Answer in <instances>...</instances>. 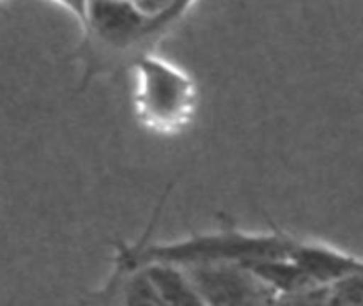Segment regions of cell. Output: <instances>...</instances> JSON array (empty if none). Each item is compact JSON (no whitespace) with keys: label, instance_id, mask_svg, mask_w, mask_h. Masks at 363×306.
Here are the masks:
<instances>
[{"label":"cell","instance_id":"obj_1","mask_svg":"<svg viewBox=\"0 0 363 306\" xmlns=\"http://www.w3.org/2000/svg\"><path fill=\"white\" fill-rule=\"evenodd\" d=\"M131 71L138 123L165 137L186 130L199 105V89L191 74L152 50L135 55Z\"/></svg>","mask_w":363,"mask_h":306},{"label":"cell","instance_id":"obj_2","mask_svg":"<svg viewBox=\"0 0 363 306\" xmlns=\"http://www.w3.org/2000/svg\"><path fill=\"white\" fill-rule=\"evenodd\" d=\"M202 305H269L275 294L243 264L215 262L183 268Z\"/></svg>","mask_w":363,"mask_h":306},{"label":"cell","instance_id":"obj_3","mask_svg":"<svg viewBox=\"0 0 363 306\" xmlns=\"http://www.w3.org/2000/svg\"><path fill=\"white\" fill-rule=\"evenodd\" d=\"M151 18L131 0H89L84 35L113 52H147Z\"/></svg>","mask_w":363,"mask_h":306},{"label":"cell","instance_id":"obj_4","mask_svg":"<svg viewBox=\"0 0 363 306\" xmlns=\"http://www.w3.org/2000/svg\"><path fill=\"white\" fill-rule=\"evenodd\" d=\"M287 257L293 259L319 287H332L333 283L363 269V259L358 255L325 241L303 239L298 236L293 237Z\"/></svg>","mask_w":363,"mask_h":306},{"label":"cell","instance_id":"obj_5","mask_svg":"<svg viewBox=\"0 0 363 306\" xmlns=\"http://www.w3.org/2000/svg\"><path fill=\"white\" fill-rule=\"evenodd\" d=\"M162 305H202L190 276L181 266L149 262L142 266Z\"/></svg>","mask_w":363,"mask_h":306},{"label":"cell","instance_id":"obj_6","mask_svg":"<svg viewBox=\"0 0 363 306\" xmlns=\"http://www.w3.org/2000/svg\"><path fill=\"white\" fill-rule=\"evenodd\" d=\"M328 305H363V269L330 287Z\"/></svg>","mask_w":363,"mask_h":306},{"label":"cell","instance_id":"obj_7","mask_svg":"<svg viewBox=\"0 0 363 306\" xmlns=\"http://www.w3.org/2000/svg\"><path fill=\"white\" fill-rule=\"evenodd\" d=\"M52 2L57 4L59 7H62L66 13H69L71 16L77 20L80 30L85 32V27H87L89 0H52Z\"/></svg>","mask_w":363,"mask_h":306},{"label":"cell","instance_id":"obj_8","mask_svg":"<svg viewBox=\"0 0 363 306\" xmlns=\"http://www.w3.org/2000/svg\"><path fill=\"white\" fill-rule=\"evenodd\" d=\"M131 2H133L145 16L151 18V21H155L158 20L160 16H163V14L172 7V4L176 2V0H131Z\"/></svg>","mask_w":363,"mask_h":306}]
</instances>
